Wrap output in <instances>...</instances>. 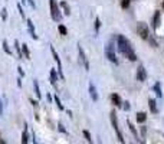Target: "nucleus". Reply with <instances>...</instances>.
Returning <instances> with one entry per match:
<instances>
[{"label": "nucleus", "mask_w": 164, "mask_h": 144, "mask_svg": "<svg viewBox=\"0 0 164 144\" xmlns=\"http://www.w3.org/2000/svg\"><path fill=\"white\" fill-rule=\"evenodd\" d=\"M117 45H118V50L127 58L128 61H133V62L137 61V55H135L134 50H133L131 42L128 41L124 35H118V38H117Z\"/></svg>", "instance_id": "f257e3e1"}, {"label": "nucleus", "mask_w": 164, "mask_h": 144, "mask_svg": "<svg viewBox=\"0 0 164 144\" xmlns=\"http://www.w3.org/2000/svg\"><path fill=\"white\" fill-rule=\"evenodd\" d=\"M49 7H51V16L55 22H59L62 19V13H60L59 4L56 3V0H49Z\"/></svg>", "instance_id": "f03ea898"}, {"label": "nucleus", "mask_w": 164, "mask_h": 144, "mask_svg": "<svg viewBox=\"0 0 164 144\" xmlns=\"http://www.w3.org/2000/svg\"><path fill=\"white\" fill-rule=\"evenodd\" d=\"M137 33L141 39H148L150 38V31L144 22H138L137 23Z\"/></svg>", "instance_id": "7ed1b4c3"}, {"label": "nucleus", "mask_w": 164, "mask_h": 144, "mask_svg": "<svg viewBox=\"0 0 164 144\" xmlns=\"http://www.w3.org/2000/svg\"><path fill=\"white\" fill-rule=\"evenodd\" d=\"M109 118H111V122H112V127H114V130H115V133H117V136H118V141H121V143H125L124 141V138H123V134H121V131H119V128H118V121H117V113L114 110L111 111V114H109Z\"/></svg>", "instance_id": "20e7f679"}, {"label": "nucleus", "mask_w": 164, "mask_h": 144, "mask_svg": "<svg viewBox=\"0 0 164 144\" xmlns=\"http://www.w3.org/2000/svg\"><path fill=\"white\" fill-rule=\"evenodd\" d=\"M105 53H107V58H108V59L112 62V64L118 65V59H117L115 49H114V43H112V42H109L108 45H107V49H105Z\"/></svg>", "instance_id": "39448f33"}, {"label": "nucleus", "mask_w": 164, "mask_h": 144, "mask_svg": "<svg viewBox=\"0 0 164 144\" xmlns=\"http://www.w3.org/2000/svg\"><path fill=\"white\" fill-rule=\"evenodd\" d=\"M51 52H52V55H53V58H55L56 64H58V74H59V76L62 78V79H64V72H62V62H60L59 55H58V52L55 50V48H53V46H51Z\"/></svg>", "instance_id": "423d86ee"}, {"label": "nucleus", "mask_w": 164, "mask_h": 144, "mask_svg": "<svg viewBox=\"0 0 164 144\" xmlns=\"http://www.w3.org/2000/svg\"><path fill=\"white\" fill-rule=\"evenodd\" d=\"M137 79L140 81V82H144V81L147 79V72H146V68L142 66V65H140L137 68Z\"/></svg>", "instance_id": "0eeeda50"}, {"label": "nucleus", "mask_w": 164, "mask_h": 144, "mask_svg": "<svg viewBox=\"0 0 164 144\" xmlns=\"http://www.w3.org/2000/svg\"><path fill=\"white\" fill-rule=\"evenodd\" d=\"M78 52H79V58H81L82 65H84L85 69L88 71V69H89V62H88V59H86V55H85V52H84V49H82L79 45H78Z\"/></svg>", "instance_id": "6e6552de"}, {"label": "nucleus", "mask_w": 164, "mask_h": 144, "mask_svg": "<svg viewBox=\"0 0 164 144\" xmlns=\"http://www.w3.org/2000/svg\"><path fill=\"white\" fill-rule=\"evenodd\" d=\"M160 22H161V13L158 10H156V13H154V17H153V27H154V29H158V26H160Z\"/></svg>", "instance_id": "1a4fd4ad"}, {"label": "nucleus", "mask_w": 164, "mask_h": 144, "mask_svg": "<svg viewBox=\"0 0 164 144\" xmlns=\"http://www.w3.org/2000/svg\"><path fill=\"white\" fill-rule=\"evenodd\" d=\"M109 98H111L112 104H114L115 107H121V105H123V101H121V97H119L118 94H115V92H114V94H111V97H109Z\"/></svg>", "instance_id": "9d476101"}, {"label": "nucleus", "mask_w": 164, "mask_h": 144, "mask_svg": "<svg viewBox=\"0 0 164 144\" xmlns=\"http://www.w3.org/2000/svg\"><path fill=\"white\" fill-rule=\"evenodd\" d=\"M27 29H29V32H30V36L36 41L37 39V35H36V31H35V25H33V22L32 20H27Z\"/></svg>", "instance_id": "9b49d317"}, {"label": "nucleus", "mask_w": 164, "mask_h": 144, "mask_svg": "<svg viewBox=\"0 0 164 144\" xmlns=\"http://www.w3.org/2000/svg\"><path fill=\"white\" fill-rule=\"evenodd\" d=\"M89 95H91V98H92V101H98V92L92 82H89Z\"/></svg>", "instance_id": "f8f14e48"}, {"label": "nucleus", "mask_w": 164, "mask_h": 144, "mask_svg": "<svg viewBox=\"0 0 164 144\" xmlns=\"http://www.w3.org/2000/svg\"><path fill=\"white\" fill-rule=\"evenodd\" d=\"M56 81H58V72L56 69H51V84H52L53 87H56Z\"/></svg>", "instance_id": "ddd939ff"}, {"label": "nucleus", "mask_w": 164, "mask_h": 144, "mask_svg": "<svg viewBox=\"0 0 164 144\" xmlns=\"http://www.w3.org/2000/svg\"><path fill=\"white\" fill-rule=\"evenodd\" d=\"M60 7L64 9V12H65V15H66V16L71 15V7H69V4H68L65 0H62V2H60Z\"/></svg>", "instance_id": "4468645a"}, {"label": "nucleus", "mask_w": 164, "mask_h": 144, "mask_svg": "<svg viewBox=\"0 0 164 144\" xmlns=\"http://www.w3.org/2000/svg\"><path fill=\"white\" fill-rule=\"evenodd\" d=\"M20 49H22V55H23V58L29 59V58H30V52H29V48H27V45H25V43H23V45L20 46Z\"/></svg>", "instance_id": "2eb2a0df"}, {"label": "nucleus", "mask_w": 164, "mask_h": 144, "mask_svg": "<svg viewBox=\"0 0 164 144\" xmlns=\"http://www.w3.org/2000/svg\"><path fill=\"white\" fill-rule=\"evenodd\" d=\"M147 120V114L146 113H138L137 114V122H140V124H142V122Z\"/></svg>", "instance_id": "dca6fc26"}, {"label": "nucleus", "mask_w": 164, "mask_h": 144, "mask_svg": "<svg viewBox=\"0 0 164 144\" xmlns=\"http://www.w3.org/2000/svg\"><path fill=\"white\" fill-rule=\"evenodd\" d=\"M148 105H150V110H151V113L156 114L157 113V105H156V99H148Z\"/></svg>", "instance_id": "f3484780"}, {"label": "nucleus", "mask_w": 164, "mask_h": 144, "mask_svg": "<svg viewBox=\"0 0 164 144\" xmlns=\"http://www.w3.org/2000/svg\"><path fill=\"white\" fill-rule=\"evenodd\" d=\"M27 141H29V134H27V130L25 128L22 133V144H27Z\"/></svg>", "instance_id": "a211bd4d"}, {"label": "nucleus", "mask_w": 164, "mask_h": 144, "mask_svg": "<svg viewBox=\"0 0 164 144\" xmlns=\"http://www.w3.org/2000/svg\"><path fill=\"white\" fill-rule=\"evenodd\" d=\"M154 91H156L157 97H163V92H161V85H160V82H156V85H154Z\"/></svg>", "instance_id": "6ab92c4d"}, {"label": "nucleus", "mask_w": 164, "mask_h": 144, "mask_svg": "<svg viewBox=\"0 0 164 144\" xmlns=\"http://www.w3.org/2000/svg\"><path fill=\"white\" fill-rule=\"evenodd\" d=\"M58 31H59V33L62 35V36H65V35H68V29L64 26V25H59V26H58Z\"/></svg>", "instance_id": "aec40b11"}, {"label": "nucleus", "mask_w": 164, "mask_h": 144, "mask_svg": "<svg viewBox=\"0 0 164 144\" xmlns=\"http://www.w3.org/2000/svg\"><path fill=\"white\" fill-rule=\"evenodd\" d=\"M33 87H35V92H36V97L41 98V89H39V85H37V81H33Z\"/></svg>", "instance_id": "412c9836"}, {"label": "nucleus", "mask_w": 164, "mask_h": 144, "mask_svg": "<svg viewBox=\"0 0 164 144\" xmlns=\"http://www.w3.org/2000/svg\"><path fill=\"white\" fill-rule=\"evenodd\" d=\"M3 50H4L6 53H9V55L12 53V50H10V48H9V45H7V42H6V41L3 42Z\"/></svg>", "instance_id": "4be33fe9"}, {"label": "nucleus", "mask_w": 164, "mask_h": 144, "mask_svg": "<svg viewBox=\"0 0 164 144\" xmlns=\"http://www.w3.org/2000/svg\"><path fill=\"white\" fill-rule=\"evenodd\" d=\"M130 2H131V0H121V7H123V9H128Z\"/></svg>", "instance_id": "5701e85b"}, {"label": "nucleus", "mask_w": 164, "mask_h": 144, "mask_svg": "<svg viewBox=\"0 0 164 144\" xmlns=\"http://www.w3.org/2000/svg\"><path fill=\"white\" fill-rule=\"evenodd\" d=\"M84 136H85V138H86V141H88V143H91V141H92L89 131H86V130H84Z\"/></svg>", "instance_id": "b1692460"}, {"label": "nucleus", "mask_w": 164, "mask_h": 144, "mask_svg": "<svg viewBox=\"0 0 164 144\" xmlns=\"http://www.w3.org/2000/svg\"><path fill=\"white\" fill-rule=\"evenodd\" d=\"M99 27H101V20L97 17V19H95V31L98 32V31H99Z\"/></svg>", "instance_id": "393cba45"}, {"label": "nucleus", "mask_w": 164, "mask_h": 144, "mask_svg": "<svg viewBox=\"0 0 164 144\" xmlns=\"http://www.w3.org/2000/svg\"><path fill=\"white\" fill-rule=\"evenodd\" d=\"M6 17H7V10L2 9V20H6Z\"/></svg>", "instance_id": "a878e982"}, {"label": "nucleus", "mask_w": 164, "mask_h": 144, "mask_svg": "<svg viewBox=\"0 0 164 144\" xmlns=\"http://www.w3.org/2000/svg\"><path fill=\"white\" fill-rule=\"evenodd\" d=\"M55 103L58 104V107H59L60 110H64V105L60 104V101H59V98H58V95H55Z\"/></svg>", "instance_id": "bb28decb"}, {"label": "nucleus", "mask_w": 164, "mask_h": 144, "mask_svg": "<svg viewBox=\"0 0 164 144\" xmlns=\"http://www.w3.org/2000/svg\"><path fill=\"white\" fill-rule=\"evenodd\" d=\"M148 41H150V43H151V46H153V48H157V42L154 41L153 38H148Z\"/></svg>", "instance_id": "cd10ccee"}, {"label": "nucleus", "mask_w": 164, "mask_h": 144, "mask_svg": "<svg viewBox=\"0 0 164 144\" xmlns=\"http://www.w3.org/2000/svg\"><path fill=\"white\" fill-rule=\"evenodd\" d=\"M17 9H19V12H20V16L25 17V12H23V9H22V4H17Z\"/></svg>", "instance_id": "c85d7f7f"}, {"label": "nucleus", "mask_w": 164, "mask_h": 144, "mask_svg": "<svg viewBox=\"0 0 164 144\" xmlns=\"http://www.w3.org/2000/svg\"><path fill=\"white\" fill-rule=\"evenodd\" d=\"M128 125H130V130H131V131H133V133H134V136L137 137V131H135V128H134V127H133V124H131L130 121H128Z\"/></svg>", "instance_id": "c756f323"}, {"label": "nucleus", "mask_w": 164, "mask_h": 144, "mask_svg": "<svg viewBox=\"0 0 164 144\" xmlns=\"http://www.w3.org/2000/svg\"><path fill=\"white\" fill-rule=\"evenodd\" d=\"M58 127H59V131H64V133H65V128H64V125H62V124H59V125H58Z\"/></svg>", "instance_id": "7c9ffc66"}, {"label": "nucleus", "mask_w": 164, "mask_h": 144, "mask_svg": "<svg viewBox=\"0 0 164 144\" xmlns=\"http://www.w3.org/2000/svg\"><path fill=\"white\" fill-rule=\"evenodd\" d=\"M124 108H125V110H130V105H128V103H124Z\"/></svg>", "instance_id": "2f4dec72"}, {"label": "nucleus", "mask_w": 164, "mask_h": 144, "mask_svg": "<svg viewBox=\"0 0 164 144\" xmlns=\"http://www.w3.org/2000/svg\"><path fill=\"white\" fill-rule=\"evenodd\" d=\"M17 69H19V74L23 76V69H22V68H17Z\"/></svg>", "instance_id": "473e14b6"}, {"label": "nucleus", "mask_w": 164, "mask_h": 144, "mask_svg": "<svg viewBox=\"0 0 164 144\" xmlns=\"http://www.w3.org/2000/svg\"><path fill=\"white\" fill-rule=\"evenodd\" d=\"M29 3L32 4V7H35V3H33V0H29Z\"/></svg>", "instance_id": "72a5a7b5"}, {"label": "nucleus", "mask_w": 164, "mask_h": 144, "mask_svg": "<svg viewBox=\"0 0 164 144\" xmlns=\"http://www.w3.org/2000/svg\"><path fill=\"white\" fill-rule=\"evenodd\" d=\"M0 144H6V143H4V141H3V140H0Z\"/></svg>", "instance_id": "f704fd0d"}, {"label": "nucleus", "mask_w": 164, "mask_h": 144, "mask_svg": "<svg viewBox=\"0 0 164 144\" xmlns=\"http://www.w3.org/2000/svg\"><path fill=\"white\" fill-rule=\"evenodd\" d=\"M163 9H164V2H163Z\"/></svg>", "instance_id": "c9c22d12"}]
</instances>
